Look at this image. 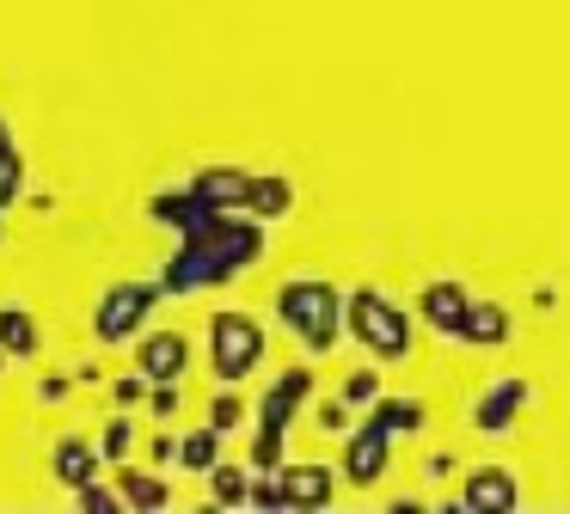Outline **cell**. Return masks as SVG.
<instances>
[{
  "mask_svg": "<svg viewBox=\"0 0 570 514\" xmlns=\"http://www.w3.org/2000/svg\"><path fill=\"white\" fill-rule=\"evenodd\" d=\"M276 306H283L288 330L307 337V349H325V343L337 337V294L325 288V281H288V288L276 294Z\"/></svg>",
  "mask_w": 570,
  "mask_h": 514,
  "instance_id": "cell-1",
  "label": "cell"
},
{
  "mask_svg": "<svg viewBox=\"0 0 570 514\" xmlns=\"http://www.w3.org/2000/svg\"><path fill=\"white\" fill-rule=\"evenodd\" d=\"M460 337H466V343H503L509 337V318L497 313V306H472V318H466Z\"/></svg>",
  "mask_w": 570,
  "mask_h": 514,
  "instance_id": "cell-13",
  "label": "cell"
},
{
  "mask_svg": "<svg viewBox=\"0 0 570 514\" xmlns=\"http://www.w3.org/2000/svg\"><path fill=\"white\" fill-rule=\"evenodd\" d=\"M0 343L13 355H38V325L26 313H0Z\"/></svg>",
  "mask_w": 570,
  "mask_h": 514,
  "instance_id": "cell-14",
  "label": "cell"
},
{
  "mask_svg": "<svg viewBox=\"0 0 570 514\" xmlns=\"http://www.w3.org/2000/svg\"><path fill=\"white\" fill-rule=\"evenodd\" d=\"M56 472L80 490V484H92V472H99V453L80 447V441H62V447H56Z\"/></svg>",
  "mask_w": 570,
  "mask_h": 514,
  "instance_id": "cell-11",
  "label": "cell"
},
{
  "mask_svg": "<svg viewBox=\"0 0 570 514\" xmlns=\"http://www.w3.org/2000/svg\"><path fill=\"white\" fill-rule=\"evenodd\" d=\"M423 318H430L435 330H448V337H460L466 318H472L466 288H454V281H430V288H423Z\"/></svg>",
  "mask_w": 570,
  "mask_h": 514,
  "instance_id": "cell-6",
  "label": "cell"
},
{
  "mask_svg": "<svg viewBox=\"0 0 570 514\" xmlns=\"http://www.w3.org/2000/svg\"><path fill=\"white\" fill-rule=\"evenodd\" d=\"M374 423H386L393 435H399V428L411 435V428H423V404L417 398H381V404H374Z\"/></svg>",
  "mask_w": 570,
  "mask_h": 514,
  "instance_id": "cell-12",
  "label": "cell"
},
{
  "mask_svg": "<svg viewBox=\"0 0 570 514\" xmlns=\"http://www.w3.org/2000/svg\"><path fill=\"white\" fill-rule=\"evenodd\" d=\"M209 349H215V374L222 379H246L264 355V330L246 313H222L209 325Z\"/></svg>",
  "mask_w": 570,
  "mask_h": 514,
  "instance_id": "cell-3",
  "label": "cell"
},
{
  "mask_svg": "<svg viewBox=\"0 0 570 514\" xmlns=\"http://www.w3.org/2000/svg\"><path fill=\"white\" fill-rule=\"evenodd\" d=\"M154 294H160V288H148V281H124V288H111L99 300V337L105 343H124L129 330L141 325V313L154 306Z\"/></svg>",
  "mask_w": 570,
  "mask_h": 514,
  "instance_id": "cell-4",
  "label": "cell"
},
{
  "mask_svg": "<svg viewBox=\"0 0 570 514\" xmlns=\"http://www.w3.org/2000/svg\"><path fill=\"white\" fill-rule=\"evenodd\" d=\"M124 447H129V423H117L111 435H105V453H111V459H117V453H124Z\"/></svg>",
  "mask_w": 570,
  "mask_h": 514,
  "instance_id": "cell-20",
  "label": "cell"
},
{
  "mask_svg": "<svg viewBox=\"0 0 570 514\" xmlns=\"http://www.w3.org/2000/svg\"><path fill=\"white\" fill-rule=\"evenodd\" d=\"M185 362H190V343L178 337V330H160V337L141 343V374L148 379H178Z\"/></svg>",
  "mask_w": 570,
  "mask_h": 514,
  "instance_id": "cell-8",
  "label": "cell"
},
{
  "mask_svg": "<svg viewBox=\"0 0 570 514\" xmlns=\"http://www.w3.org/2000/svg\"><path fill=\"white\" fill-rule=\"evenodd\" d=\"M350 330H356L374 355H405L411 349V318L399 313L393 300H381L374 288H362L356 300H350Z\"/></svg>",
  "mask_w": 570,
  "mask_h": 514,
  "instance_id": "cell-2",
  "label": "cell"
},
{
  "mask_svg": "<svg viewBox=\"0 0 570 514\" xmlns=\"http://www.w3.org/2000/svg\"><path fill=\"white\" fill-rule=\"evenodd\" d=\"M521 404H528V386H521V379H509V386H491V392L479 398V411H472V423H479L484 435H497V428L515 423Z\"/></svg>",
  "mask_w": 570,
  "mask_h": 514,
  "instance_id": "cell-9",
  "label": "cell"
},
{
  "mask_svg": "<svg viewBox=\"0 0 570 514\" xmlns=\"http://www.w3.org/2000/svg\"><path fill=\"white\" fill-rule=\"evenodd\" d=\"M460 502H466V508H515V477H509L503 465H479V472L466 477V490H460Z\"/></svg>",
  "mask_w": 570,
  "mask_h": 514,
  "instance_id": "cell-7",
  "label": "cell"
},
{
  "mask_svg": "<svg viewBox=\"0 0 570 514\" xmlns=\"http://www.w3.org/2000/svg\"><path fill=\"white\" fill-rule=\"evenodd\" d=\"M320 423H325V428H344V423H350V411H344V404H325Z\"/></svg>",
  "mask_w": 570,
  "mask_h": 514,
  "instance_id": "cell-21",
  "label": "cell"
},
{
  "mask_svg": "<svg viewBox=\"0 0 570 514\" xmlns=\"http://www.w3.org/2000/svg\"><path fill=\"white\" fill-rule=\"evenodd\" d=\"M368 398H374V374L362 367V374L344 379V404H368Z\"/></svg>",
  "mask_w": 570,
  "mask_h": 514,
  "instance_id": "cell-17",
  "label": "cell"
},
{
  "mask_svg": "<svg viewBox=\"0 0 570 514\" xmlns=\"http://www.w3.org/2000/svg\"><path fill=\"white\" fill-rule=\"evenodd\" d=\"M239 423V398H222L215 404V428H234Z\"/></svg>",
  "mask_w": 570,
  "mask_h": 514,
  "instance_id": "cell-19",
  "label": "cell"
},
{
  "mask_svg": "<svg viewBox=\"0 0 570 514\" xmlns=\"http://www.w3.org/2000/svg\"><path fill=\"white\" fill-rule=\"evenodd\" d=\"M124 496L141 502V508H160V502H166V484H154V477H136V472H129V477H124Z\"/></svg>",
  "mask_w": 570,
  "mask_h": 514,
  "instance_id": "cell-16",
  "label": "cell"
},
{
  "mask_svg": "<svg viewBox=\"0 0 570 514\" xmlns=\"http://www.w3.org/2000/svg\"><path fill=\"white\" fill-rule=\"evenodd\" d=\"M215 435H222V428H203V435L185 441V465H190V472H215Z\"/></svg>",
  "mask_w": 570,
  "mask_h": 514,
  "instance_id": "cell-15",
  "label": "cell"
},
{
  "mask_svg": "<svg viewBox=\"0 0 570 514\" xmlns=\"http://www.w3.org/2000/svg\"><path fill=\"white\" fill-rule=\"evenodd\" d=\"M215 496H222V502H239V496H246V484H239L234 472H222V477H215Z\"/></svg>",
  "mask_w": 570,
  "mask_h": 514,
  "instance_id": "cell-18",
  "label": "cell"
},
{
  "mask_svg": "<svg viewBox=\"0 0 570 514\" xmlns=\"http://www.w3.org/2000/svg\"><path fill=\"white\" fill-rule=\"evenodd\" d=\"M283 502H313V508H325V502H332V477L320 472V465H307V472H288L283 477Z\"/></svg>",
  "mask_w": 570,
  "mask_h": 514,
  "instance_id": "cell-10",
  "label": "cell"
},
{
  "mask_svg": "<svg viewBox=\"0 0 570 514\" xmlns=\"http://www.w3.org/2000/svg\"><path fill=\"white\" fill-rule=\"evenodd\" d=\"M386 453H393V428H386V423H362L356 441H350V453H344L350 484H374V477L386 472Z\"/></svg>",
  "mask_w": 570,
  "mask_h": 514,
  "instance_id": "cell-5",
  "label": "cell"
}]
</instances>
